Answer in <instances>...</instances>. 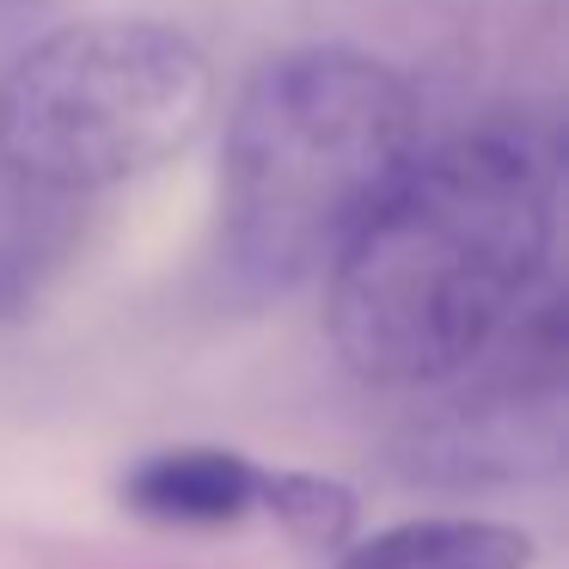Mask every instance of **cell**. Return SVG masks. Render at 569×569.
Instances as JSON below:
<instances>
[{"label": "cell", "mask_w": 569, "mask_h": 569, "mask_svg": "<svg viewBox=\"0 0 569 569\" xmlns=\"http://www.w3.org/2000/svg\"><path fill=\"white\" fill-rule=\"evenodd\" d=\"M557 148L483 123L417 153L392 197L337 251L331 343L373 386H441L551 282Z\"/></svg>", "instance_id": "6da1fadb"}, {"label": "cell", "mask_w": 569, "mask_h": 569, "mask_svg": "<svg viewBox=\"0 0 569 569\" xmlns=\"http://www.w3.org/2000/svg\"><path fill=\"white\" fill-rule=\"evenodd\" d=\"M417 153V99L386 62L337 43L263 62L221 148L227 270L258 295L325 276Z\"/></svg>", "instance_id": "7a4b0ae2"}, {"label": "cell", "mask_w": 569, "mask_h": 569, "mask_svg": "<svg viewBox=\"0 0 569 569\" xmlns=\"http://www.w3.org/2000/svg\"><path fill=\"white\" fill-rule=\"evenodd\" d=\"M214 104L209 56L160 19H80L0 74V160L56 197L153 172Z\"/></svg>", "instance_id": "3957f363"}, {"label": "cell", "mask_w": 569, "mask_h": 569, "mask_svg": "<svg viewBox=\"0 0 569 569\" xmlns=\"http://www.w3.org/2000/svg\"><path fill=\"white\" fill-rule=\"evenodd\" d=\"M263 490H270V471L227 447H166L123 478V502L141 520L190 532H221L263 515Z\"/></svg>", "instance_id": "277c9868"}, {"label": "cell", "mask_w": 569, "mask_h": 569, "mask_svg": "<svg viewBox=\"0 0 569 569\" xmlns=\"http://www.w3.org/2000/svg\"><path fill=\"white\" fill-rule=\"evenodd\" d=\"M337 569H532V539L508 520L422 515L343 545Z\"/></svg>", "instance_id": "5b68a950"}, {"label": "cell", "mask_w": 569, "mask_h": 569, "mask_svg": "<svg viewBox=\"0 0 569 569\" xmlns=\"http://www.w3.org/2000/svg\"><path fill=\"white\" fill-rule=\"evenodd\" d=\"M68 202L74 197H56L0 160V319L26 307L62 263L68 239H74Z\"/></svg>", "instance_id": "8992f818"}, {"label": "cell", "mask_w": 569, "mask_h": 569, "mask_svg": "<svg viewBox=\"0 0 569 569\" xmlns=\"http://www.w3.org/2000/svg\"><path fill=\"white\" fill-rule=\"evenodd\" d=\"M263 515H276L300 545L325 551V545L349 539V527H356V496L331 478H312V471H270Z\"/></svg>", "instance_id": "52a82bcc"}]
</instances>
